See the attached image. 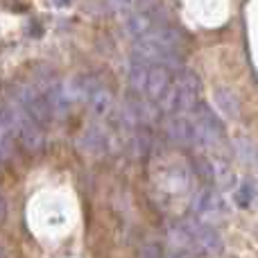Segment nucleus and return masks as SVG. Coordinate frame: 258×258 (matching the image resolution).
<instances>
[{"mask_svg": "<svg viewBox=\"0 0 258 258\" xmlns=\"http://www.w3.org/2000/svg\"><path fill=\"white\" fill-rule=\"evenodd\" d=\"M165 18L161 16V12L152 5V7L145 9H136V12H129L127 14V21H125V30L132 39H138L143 36L145 32H150L152 27H156L159 23H163Z\"/></svg>", "mask_w": 258, "mask_h": 258, "instance_id": "obj_9", "label": "nucleus"}, {"mask_svg": "<svg viewBox=\"0 0 258 258\" xmlns=\"http://www.w3.org/2000/svg\"><path fill=\"white\" fill-rule=\"evenodd\" d=\"M254 197H256L254 181H249V179H247V181L238 183L236 195H233V202L238 204V209H249L251 202H254Z\"/></svg>", "mask_w": 258, "mask_h": 258, "instance_id": "obj_11", "label": "nucleus"}, {"mask_svg": "<svg viewBox=\"0 0 258 258\" xmlns=\"http://www.w3.org/2000/svg\"><path fill=\"white\" fill-rule=\"evenodd\" d=\"M152 183H154L156 202L165 211L192 200V170L188 165V161L179 159V156L156 159Z\"/></svg>", "mask_w": 258, "mask_h": 258, "instance_id": "obj_1", "label": "nucleus"}, {"mask_svg": "<svg viewBox=\"0 0 258 258\" xmlns=\"http://www.w3.org/2000/svg\"><path fill=\"white\" fill-rule=\"evenodd\" d=\"M12 138H16L27 152H39L45 145L43 129L34 125L21 111V107H14V104H12Z\"/></svg>", "mask_w": 258, "mask_h": 258, "instance_id": "obj_8", "label": "nucleus"}, {"mask_svg": "<svg viewBox=\"0 0 258 258\" xmlns=\"http://www.w3.org/2000/svg\"><path fill=\"white\" fill-rule=\"evenodd\" d=\"M170 249L183 254H218L222 249V238L211 224L200 220H183L168 231Z\"/></svg>", "mask_w": 258, "mask_h": 258, "instance_id": "obj_3", "label": "nucleus"}, {"mask_svg": "<svg viewBox=\"0 0 258 258\" xmlns=\"http://www.w3.org/2000/svg\"><path fill=\"white\" fill-rule=\"evenodd\" d=\"M5 215V200H3V195H0V218Z\"/></svg>", "mask_w": 258, "mask_h": 258, "instance_id": "obj_12", "label": "nucleus"}, {"mask_svg": "<svg viewBox=\"0 0 258 258\" xmlns=\"http://www.w3.org/2000/svg\"><path fill=\"white\" fill-rule=\"evenodd\" d=\"M129 86L141 95L143 100L156 104L163 100V95L168 93L170 82H172V71L168 66L161 63H147V61H136L129 68Z\"/></svg>", "mask_w": 258, "mask_h": 258, "instance_id": "obj_4", "label": "nucleus"}, {"mask_svg": "<svg viewBox=\"0 0 258 258\" xmlns=\"http://www.w3.org/2000/svg\"><path fill=\"white\" fill-rule=\"evenodd\" d=\"M134 54L136 61H147V63H161L168 68H179L183 61V36L179 30L170 23H159L145 32L143 36L134 39Z\"/></svg>", "mask_w": 258, "mask_h": 258, "instance_id": "obj_2", "label": "nucleus"}, {"mask_svg": "<svg viewBox=\"0 0 258 258\" xmlns=\"http://www.w3.org/2000/svg\"><path fill=\"white\" fill-rule=\"evenodd\" d=\"M186 118L190 120L192 127V141L200 147H209V145H218L224 138V125L215 111L209 107L206 102L197 100L190 109L186 111Z\"/></svg>", "mask_w": 258, "mask_h": 258, "instance_id": "obj_5", "label": "nucleus"}, {"mask_svg": "<svg viewBox=\"0 0 258 258\" xmlns=\"http://www.w3.org/2000/svg\"><path fill=\"white\" fill-rule=\"evenodd\" d=\"M12 145V102L0 104V161Z\"/></svg>", "mask_w": 258, "mask_h": 258, "instance_id": "obj_10", "label": "nucleus"}, {"mask_svg": "<svg viewBox=\"0 0 258 258\" xmlns=\"http://www.w3.org/2000/svg\"><path fill=\"white\" fill-rule=\"evenodd\" d=\"M190 206H192V213H195V220L206 224L220 222L229 213V204L224 200V195L213 186H204L192 192Z\"/></svg>", "mask_w": 258, "mask_h": 258, "instance_id": "obj_6", "label": "nucleus"}, {"mask_svg": "<svg viewBox=\"0 0 258 258\" xmlns=\"http://www.w3.org/2000/svg\"><path fill=\"white\" fill-rule=\"evenodd\" d=\"M16 100H18L21 111L25 113L34 125H39L41 129L50 125V120H52V109H50V102H48V93H45L41 86L23 84L21 89H18Z\"/></svg>", "mask_w": 258, "mask_h": 258, "instance_id": "obj_7", "label": "nucleus"}]
</instances>
